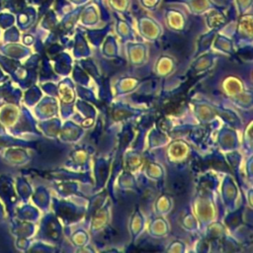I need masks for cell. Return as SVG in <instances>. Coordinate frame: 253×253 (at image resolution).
I'll return each instance as SVG.
<instances>
[{"label": "cell", "instance_id": "obj_1", "mask_svg": "<svg viewBox=\"0 0 253 253\" xmlns=\"http://www.w3.org/2000/svg\"><path fill=\"white\" fill-rule=\"evenodd\" d=\"M168 189H169V192L174 197L180 198L186 194L188 190V185L183 177L175 176L169 180Z\"/></svg>", "mask_w": 253, "mask_h": 253}]
</instances>
